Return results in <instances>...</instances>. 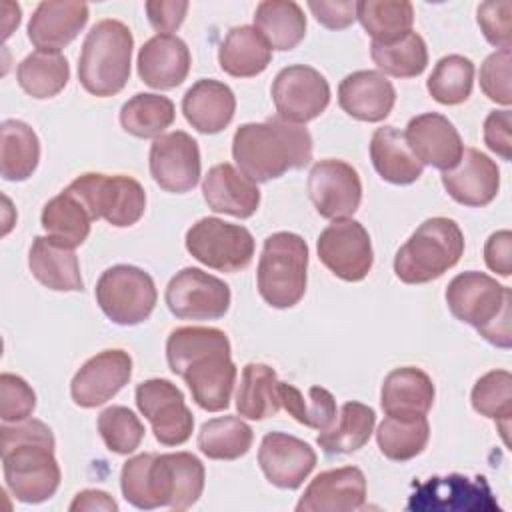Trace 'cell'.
Masks as SVG:
<instances>
[{
	"mask_svg": "<svg viewBox=\"0 0 512 512\" xmlns=\"http://www.w3.org/2000/svg\"><path fill=\"white\" fill-rule=\"evenodd\" d=\"M278 376L274 368L260 362H250L242 368L240 386L236 392V410L248 420H264L278 414L282 408L278 394Z\"/></svg>",
	"mask_w": 512,
	"mask_h": 512,
	"instance_id": "36",
	"label": "cell"
},
{
	"mask_svg": "<svg viewBox=\"0 0 512 512\" xmlns=\"http://www.w3.org/2000/svg\"><path fill=\"white\" fill-rule=\"evenodd\" d=\"M236 110V96L228 84L212 78H202L192 84L182 98V112L188 124L202 134L224 130Z\"/></svg>",
	"mask_w": 512,
	"mask_h": 512,
	"instance_id": "28",
	"label": "cell"
},
{
	"mask_svg": "<svg viewBox=\"0 0 512 512\" xmlns=\"http://www.w3.org/2000/svg\"><path fill=\"white\" fill-rule=\"evenodd\" d=\"M200 168L198 142L184 130L162 134L150 146V174L166 192L192 190L200 180Z\"/></svg>",
	"mask_w": 512,
	"mask_h": 512,
	"instance_id": "18",
	"label": "cell"
},
{
	"mask_svg": "<svg viewBox=\"0 0 512 512\" xmlns=\"http://www.w3.org/2000/svg\"><path fill=\"white\" fill-rule=\"evenodd\" d=\"M442 186L458 204L480 208L490 204L500 188L496 162L476 148H464L460 162L442 172Z\"/></svg>",
	"mask_w": 512,
	"mask_h": 512,
	"instance_id": "23",
	"label": "cell"
},
{
	"mask_svg": "<svg viewBox=\"0 0 512 512\" xmlns=\"http://www.w3.org/2000/svg\"><path fill=\"white\" fill-rule=\"evenodd\" d=\"M272 48L254 26H234L218 50L220 68L234 78H252L268 68Z\"/></svg>",
	"mask_w": 512,
	"mask_h": 512,
	"instance_id": "32",
	"label": "cell"
},
{
	"mask_svg": "<svg viewBox=\"0 0 512 512\" xmlns=\"http://www.w3.org/2000/svg\"><path fill=\"white\" fill-rule=\"evenodd\" d=\"M66 190L82 202L92 220L102 218L116 228L136 224L146 210V192L132 176L88 172L72 180Z\"/></svg>",
	"mask_w": 512,
	"mask_h": 512,
	"instance_id": "9",
	"label": "cell"
},
{
	"mask_svg": "<svg viewBox=\"0 0 512 512\" xmlns=\"http://www.w3.org/2000/svg\"><path fill=\"white\" fill-rule=\"evenodd\" d=\"M254 28L272 50H292L306 34V16L292 0H264L256 6Z\"/></svg>",
	"mask_w": 512,
	"mask_h": 512,
	"instance_id": "33",
	"label": "cell"
},
{
	"mask_svg": "<svg viewBox=\"0 0 512 512\" xmlns=\"http://www.w3.org/2000/svg\"><path fill=\"white\" fill-rule=\"evenodd\" d=\"M278 394H280L282 408L296 422H300L308 428L326 430L336 420V400L322 386H310L308 394L304 398V394L296 386H292L288 382H280Z\"/></svg>",
	"mask_w": 512,
	"mask_h": 512,
	"instance_id": "44",
	"label": "cell"
},
{
	"mask_svg": "<svg viewBox=\"0 0 512 512\" xmlns=\"http://www.w3.org/2000/svg\"><path fill=\"white\" fill-rule=\"evenodd\" d=\"M36 408V394L28 382L16 374L0 376V418L6 424L30 418Z\"/></svg>",
	"mask_w": 512,
	"mask_h": 512,
	"instance_id": "48",
	"label": "cell"
},
{
	"mask_svg": "<svg viewBox=\"0 0 512 512\" xmlns=\"http://www.w3.org/2000/svg\"><path fill=\"white\" fill-rule=\"evenodd\" d=\"M136 406L150 422L162 446H180L192 436L194 416L182 390L164 378H150L136 386Z\"/></svg>",
	"mask_w": 512,
	"mask_h": 512,
	"instance_id": "13",
	"label": "cell"
},
{
	"mask_svg": "<svg viewBox=\"0 0 512 512\" xmlns=\"http://www.w3.org/2000/svg\"><path fill=\"white\" fill-rule=\"evenodd\" d=\"M428 438L430 426L426 416H386L376 430V442L380 452L394 462H406L422 454L428 444Z\"/></svg>",
	"mask_w": 512,
	"mask_h": 512,
	"instance_id": "41",
	"label": "cell"
},
{
	"mask_svg": "<svg viewBox=\"0 0 512 512\" xmlns=\"http://www.w3.org/2000/svg\"><path fill=\"white\" fill-rule=\"evenodd\" d=\"M366 478L356 466L320 472L300 496L298 512H354L364 508Z\"/></svg>",
	"mask_w": 512,
	"mask_h": 512,
	"instance_id": "22",
	"label": "cell"
},
{
	"mask_svg": "<svg viewBox=\"0 0 512 512\" xmlns=\"http://www.w3.org/2000/svg\"><path fill=\"white\" fill-rule=\"evenodd\" d=\"M94 510L116 512L118 504L108 492L94 490V488L78 492L70 504V512H94Z\"/></svg>",
	"mask_w": 512,
	"mask_h": 512,
	"instance_id": "55",
	"label": "cell"
},
{
	"mask_svg": "<svg viewBox=\"0 0 512 512\" xmlns=\"http://www.w3.org/2000/svg\"><path fill=\"white\" fill-rule=\"evenodd\" d=\"M484 260L492 272L504 278L512 274V232L510 230H498L488 236L484 244Z\"/></svg>",
	"mask_w": 512,
	"mask_h": 512,
	"instance_id": "54",
	"label": "cell"
},
{
	"mask_svg": "<svg viewBox=\"0 0 512 512\" xmlns=\"http://www.w3.org/2000/svg\"><path fill=\"white\" fill-rule=\"evenodd\" d=\"M4 482L12 496L38 504L54 496L60 486V466L54 456V434L36 418L0 428Z\"/></svg>",
	"mask_w": 512,
	"mask_h": 512,
	"instance_id": "3",
	"label": "cell"
},
{
	"mask_svg": "<svg viewBox=\"0 0 512 512\" xmlns=\"http://www.w3.org/2000/svg\"><path fill=\"white\" fill-rule=\"evenodd\" d=\"M168 310L180 320H218L230 308V288L224 280L200 270L182 268L166 286Z\"/></svg>",
	"mask_w": 512,
	"mask_h": 512,
	"instance_id": "15",
	"label": "cell"
},
{
	"mask_svg": "<svg viewBox=\"0 0 512 512\" xmlns=\"http://www.w3.org/2000/svg\"><path fill=\"white\" fill-rule=\"evenodd\" d=\"M156 298L158 292L152 276L138 266L116 264L104 270L96 282L100 310L120 326H136L148 320Z\"/></svg>",
	"mask_w": 512,
	"mask_h": 512,
	"instance_id": "10",
	"label": "cell"
},
{
	"mask_svg": "<svg viewBox=\"0 0 512 512\" xmlns=\"http://www.w3.org/2000/svg\"><path fill=\"white\" fill-rule=\"evenodd\" d=\"M28 266L32 276L50 290L80 292L84 288L74 248L64 246L50 236L34 238L28 252Z\"/></svg>",
	"mask_w": 512,
	"mask_h": 512,
	"instance_id": "30",
	"label": "cell"
},
{
	"mask_svg": "<svg viewBox=\"0 0 512 512\" xmlns=\"http://www.w3.org/2000/svg\"><path fill=\"white\" fill-rule=\"evenodd\" d=\"M320 262L346 282H360L368 276L374 252L366 228L352 218H338L328 224L316 242Z\"/></svg>",
	"mask_w": 512,
	"mask_h": 512,
	"instance_id": "14",
	"label": "cell"
},
{
	"mask_svg": "<svg viewBox=\"0 0 512 512\" xmlns=\"http://www.w3.org/2000/svg\"><path fill=\"white\" fill-rule=\"evenodd\" d=\"M206 204L214 212L236 218H250L260 204V190L256 182L246 178L232 164H216L208 170L202 182Z\"/></svg>",
	"mask_w": 512,
	"mask_h": 512,
	"instance_id": "27",
	"label": "cell"
},
{
	"mask_svg": "<svg viewBox=\"0 0 512 512\" xmlns=\"http://www.w3.org/2000/svg\"><path fill=\"white\" fill-rule=\"evenodd\" d=\"M132 376V358L124 350H102L82 364L70 382L72 400L96 408L114 398Z\"/></svg>",
	"mask_w": 512,
	"mask_h": 512,
	"instance_id": "19",
	"label": "cell"
},
{
	"mask_svg": "<svg viewBox=\"0 0 512 512\" xmlns=\"http://www.w3.org/2000/svg\"><path fill=\"white\" fill-rule=\"evenodd\" d=\"M474 86V64L462 54L440 58L426 82L430 96L446 106L462 104L470 98Z\"/></svg>",
	"mask_w": 512,
	"mask_h": 512,
	"instance_id": "45",
	"label": "cell"
},
{
	"mask_svg": "<svg viewBox=\"0 0 512 512\" xmlns=\"http://www.w3.org/2000/svg\"><path fill=\"white\" fill-rule=\"evenodd\" d=\"M258 464L270 484L282 490H296L316 466L312 446L286 432H268L258 450Z\"/></svg>",
	"mask_w": 512,
	"mask_h": 512,
	"instance_id": "20",
	"label": "cell"
},
{
	"mask_svg": "<svg viewBox=\"0 0 512 512\" xmlns=\"http://www.w3.org/2000/svg\"><path fill=\"white\" fill-rule=\"evenodd\" d=\"M464 254V234L452 218L424 220L398 248L394 272L404 284H426L458 264Z\"/></svg>",
	"mask_w": 512,
	"mask_h": 512,
	"instance_id": "7",
	"label": "cell"
},
{
	"mask_svg": "<svg viewBox=\"0 0 512 512\" xmlns=\"http://www.w3.org/2000/svg\"><path fill=\"white\" fill-rule=\"evenodd\" d=\"M370 56L374 64L394 78H414L424 72L428 64V48L420 34L408 32L396 42L370 44Z\"/></svg>",
	"mask_w": 512,
	"mask_h": 512,
	"instance_id": "43",
	"label": "cell"
},
{
	"mask_svg": "<svg viewBox=\"0 0 512 512\" xmlns=\"http://www.w3.org/2000/svg\"><path fill=\"white\" fill-rule=\"evenodd\" d=\"M308 244L294 232H274L258 260V292L272 308H292L306 292Z\"/></svg>",
	"mask_w": 512,
	"mask_h": 512,
	"instance_id": "8",
	"label": "cell"
},
{
	"mask_svg": "<svg viewBox=\"0 0 512 512\" xmlns=\"http://www.w3.org/2000/svg\"><path fill=\"white\" fill-rule=\"evenodd\" d=\"M174 102L162 94H134L120 108L122 128L136 138H158L174 122Z\"/></svg>",
	"mask_w": 512,
	"mask_h": 512,
	"instance_id": "40",
	"label": "cell"
},
{
	"mask_svg": "<svg viewBox=\"0 0 512 512\" xmlns=\"http://www.w3.org/2000/svg\"><path fill=\"white\" fill-rule=\"evenodd\" d=\"M478 26L484 38L498 46L500 50L512 44V2L510 0H490L482 2L476 10Z\"/></svg>",
	"mask_w": 512,
	"mask_h": 512,
	"instance_id": "50",
	"label": "cell"
},
{
	"mask_svg": "<svg viewBox=\"0 0 512 512\" xmlns=\"http://www.w3.org/2000/svg\"><path fill=\"white\" fill-rule=\"evenodd\" d=\"M380 404L386 416H426L434 404L432 378L414 366L396 368L384 378Z\"/></svg>",
	"mask_w": 512,
	"mask_h": 512,
	"instance_id": "29",
	"label": "cell"
},
{
	"mask_svg": "<svg viewBox=\"0 0 512 512\" xmlns=\"http://www.w3.org/2000/svg\"><path fill=\"white\" fill-rule=\"evenodd\" d=\"M204 478V464L190 452L138 454L124 462L120 488L140 510H186L202 496Z\"/></svg>",
	"mask_w": 512,
	"mask_h": 512,
	"instance_id": "2",
	"label": "cell"
},
{
	"mask_svg": "<svg viewBox=\"0 0 512 512\" xmlns=\"http://www.w3.org/2000/svg\"><path fill=\"white\" fill-rule=\"evenodd\" d=\"M472 408L500 424L504 442H508V422L512 416V376L508 370H492L480 376L470 394Z\"/></svg>",
	"mask_w": 512,
	"mask_h": 512,
	"instance_id": "46",
	"label": "cell"
},
{
	"mask_svg": "<svg viewBox=\"0 0 512 512\" xmlns=\"http://www.w3.org/2000/svg\"><path fill=\"white\" fill-rule=\"evenodd\" d=\"M138 76L156 90L180 86L190 72V50L174 34H156L138 52Z\"/></svg>",
	"mask_w": 512,
	"mask_h": 512,
	"instance_id": "26",
	"label": "cell"
},
{
	"mask_svg": "<svg viewBox=\"0 0 512 512\" xmlns=\"http://www.w3.org/2000/svg\"><path fill=\"white\" fill-rule=\"evenodd\" d=\"M252 440V428L238 416L212 418L198 432V448L210 460H236L250 450Z\"/></svg>",
	"mask_w": 512,
	"mask_h": 512,
	"instance_id": "42",
	"label": "cell"
},
{
	"mask_svg": "<svg viewBox=\"0 0 512 512\" xmlns=\"http://www.w3.org/2000/svg\"><path fill=\"white\" fill-rule=\"evenodd\" d=\"M510 64H512V52H510V48H504V50L492 52L480 66L482 92L492 102L502 104V106H510V102H512Z\"/></svg>",
	"mask_w": 512,
	"mask_h": 512,
	"instance_id": "49",
	"label": "cell"
},
{
	"mask_svg": "<svg viewBox=\"0 0 512 512\" xmlns=\"http://www.w3.org/2000/svg\"><path fill=\"white\" fill-rule=\"evenodd\" d=\"M186 250L208 268L238 272L252 262L254 238L250 230L240 224L206 216L188 228Z\"/></svg>",
	"mask_w": 512,
	"mask_h": 512,
	"instance_id": "11",
	"label": "cell"
},
{
	"mask_svg": "<svg viewBox=\"0 0 512 512\" xmlns=\"http://www.w3.org/2000/svg\"><path fill=\"white\" fill-rule=\"evenodd\" d=\"M404 140L422 166L426 164L442 172L452 170L464 152L458 130L446 116L438 112L414 116L406 126Z\"/></svg>",
	"mask_w": 512,
	"mask_h": 512,
	"instance_id": "21",
	"label": "cell"
},
{
	"mask_svg": "<svg viewBox=\"0 0 512 512\" xmlns=\"http://www.w3.org/2000/svg\"><path fill=\"white\" fill-rule=\"evenodd\" d=\"M396 102L392 82L378 70H358L348 74L338 86L340 108L362 122L384 120Z\"/></svg>",
	"mask_w": 512,
	"mask_h": 512,
	"instance_id": "24",
	"label": "cell"
},
{
	"mask_svg": "<svg viewBox=\"0 0 512 512\" xmlns=\"http://www.w3.org/2000/svg\"><path fill=\"white\" fill-rule=\"evenodd\" d=\"M484 142L502 160L512 158V112L492 110L484 120Z\"/></svg>",
	"mask_w": 512,
	"mask_h": 512,
	"instance_id": "51",
	"label": "cell"
},
{
	"mask_svg": "<svg viewBox=\"0 0 512 512\" xmlns=\"http://www.w3.org/2000/svg\"><path fill=\"white\" fill-rule=\"evenodd\" d=\"M370 158L380 178L390 184H412L424 172V166L410 152L404 132L394 126H382L372 134Z\"/></svg>",
	"mask_w": 512,
	"mask_h": 512,
	"instance_id": "31",
	"label": "cell"
},
{
	"mask_svg": "<svg viewBox=\"0 0 512 512\" xmlns=\"http://www.w3.org/2000/svg\"><path fill=\"white\" fill-rule=\"evenodd\" d=\"M40 222L46 236L64 246L76 248L88 238L92 216L82 202L64 188L58 196L44 204Z\"/></svg>",
	"mask_w": 512,
	"mask_h": 512,
	"instance_id": "37",
	"label": "cell"
},
{
	"mask_svg": "<svg viewBox=\"0 0 512 512\" xmlns=\"http://www.w3.org/2000/svg\"><path fill=\"white\" fill-rule=\"evenodd\" d=\"M166 358L174 374L190 388L192 400L208 412H222L230 404L236 366L230 358L228 336L210 326H182L166 340Z\"/></svg>",
	"mask_w": 512,
	"mask_h": 512,
	"instance_id": "1",
	"label": "cell"
},
{
	"mask_svg": "<svg viewBox=\"0 0 512 512\" xmlns=\"http://www.w3.org/2000/svg\"><path fill=\"white\" fill-rule=\"evenodd\" d=\"M238 170L252 182H268L312 160V136L302 124L280 116L242 124L232 138Z\"/></svg>",
	"mask_w": 512,
	"mask_h": 512,
	"instance_id": "4",
	"label": "cell"
},
{
	"mask_svg": "<svg viewBox=\"0 0 512 512\" xmlns=\"http://www.w3.org/2000/svg\"><path fill=\"white\" fill-rule=\"evenodd\" d=\"M88 22V4L46 0L36 6L28 22V38L38 50L60 52Z\"/></svg>",
	"mask_w": 512,
	"mask_h": 512,
	"instance_id": "25",
	"label": "cell"
},
{
	"mask_svg": "<svg viewBox=\"0 0 512 512\" xmlns=\"http://www.w3.org/2000/svg\"><path fill=\"white\" fill-rule=\"evenodd\" d=\"M98 432L110 452L132 454L140 446L146 430L130 408L108 406L98 416Z\"/></svg>",
	"mask_w": 512,
	"mask_h": 512,
	"instance_id": "47",
	"label": "cell"
},
{
	"mask_svg": "<svg viewBox=\"0 0 512 512\" xmlns=\"http://www.w3.org/2000/svg\"><path fill=\"white\" fill-rule=\"evenodd\" d=\"M356 18L372 42L390 44L412 32L414 8L406 0H362L356 2Z\"/></svg>",
	"mask_w": 512,
	"mask_h": 512,
	"instance_id": "39",
	"label": "cell"
},
{
	"mask_svg": "<svg viewBox=\"0 0 512 512\" xmlns=\"http://www.w3.org/2000/svg\"><path fill=\"white\" fill-rule=\"evenodd\" d=\"M16 78L26 94L44 100L64 90L70 80V66L60 52L34 50L18 64Z\"/></svg>",
	"mask_w": 512,
	"mask_h": 512,
	"instance_id": "38",
	"label": "cell"
},
{
	"mask_svg": "<svg viewBox=\"0 0 512 512\" xmlns=\"http://www.w3.org/2000/svg\"><path fill=\"white\" fill-rule=\"evenodd\" d=\"M376 414L362 402H346L340 408L338 420L326 430H320L316 444L326 454H350L360 450L372 436Z\"/></svg>",
	"mask_w": 512,
	"mask_h": 512,
	"instance_id": "35",
	"label": "cell"
},
{
	"mask_svg": "<svg viewBox=\"0 0 512 512\" xmlns=\"http://www.w3.org/2000/svg\"><path fill=\"white\" fill-rule=\"evenodd\" d=\"M276 116L292 124L318 118L330 102L328 80L312 66L292 64L282 68L272 82Z\"/></svg>",
	"mask_w": 512,
	"mask_h": 512,
	"instance_id": "16",
	"label": "cell"
},
{
	"mask_svg": "<svg viewBox=\"0 0 512 512\" xmlns=\"http://www.w3.org/2000/svg\"><path fill=\"white\" fill-rule=\"evenodd\" d=\"M308 196L322 218H348L360 206L362 182L352 164L326 158L316 162L308 174Z\"/></svg>",
	"mask_w": 512,
	"mask_h": 512,
	"instance_id": "17",
	"label": "cell"
},
{
	"mask_svg": "<svg viewBox=\"0 0 512 512\" xmlns=\"http://www.w3.org/2000/svg\"><path fill=\"white\" fill-rule=\"evenodd\" d=\"M40 160V140L22 120L0 124V174L4 180L22 182L32 176Z\"/></svg>",
	"mask_w": 512,
	"mask_h": 512,
	"instance_id": "34",
	"label": "cell"
},
{
	"mask_svg": "<svg viewBox=\"0 0 512 512\" xmlns=\"http://www.w3.org/2000/svg\"><path fill=\"white\" fill-rule=\"evenodd\" d=\"M308 8L314 18L330 30L348 28L356 20V2L350 0H310Z\"/></svg>",
	"mask_w": 512,
	"mask_h": 512,
	"instance_id": "53",
	"label": "cell"
},
{
	"mask_svg": "<svg viewBox=\"0 0 512 512\" xmlns=\"http://www.w3.org/2000/svg\"><path fill=\"white\" fill-rule=\"evenodd\" d=\"M446 304L452 316L478 330L498 348H510V288L484 272H462L446 288Z\"/></svg>",
	"mask_w": 512,
	"mask_h": 512,
	"instance_id": "5",
	"label": "cell"
},
{
	"mask_svg": "<svg viewBox=\"0 0 512 512\" xmlns=\"http://www.w3.org/2000/svg\"><path fill=\"white\" fill-rule=\"evenodd\" d=\"M134 38L120 20L96 22L84 38L78 58V80L82 88L98 98L118 94L128 78L132 64Z\"/></svg>",
	"mask_w": 512,
	"mask_h": 512,
	"instance_id": "6",
	"label": "cell"
},
{
	"mask_svg": "<svg viewBox=\"0 0 512 512\" xmlns=\"http://www.w3.org/2000/svg\"><path fill=\"white\" fill-rule=\"evenodd\" d=\"M188 6L186 0H148L144 4L148 20L158 34L174 32L184 22Z\"/></svg>",
	"mask_w": 512,
	"mask_h": 512,
	"instance_id": "52",
	"label": "cell"
},
{
	"mask_svg": "<svg viewBox=\"0 0 512 512\" xmlns=\"http://www.w3.org/2000/svg\"><path fill=\"white\" fill-rule=\"evenodd\" d=\"M414 512H492L498 504L484 476H432L414 484L406 504Z\"/></svg>",
	"mask_w": 512,
	"mask_h": 512,
	"instance_id": "12",
	"label": "cell"
}]
</instances>
